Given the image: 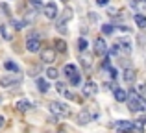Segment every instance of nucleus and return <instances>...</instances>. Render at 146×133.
Wrapping results in <instances>:
<instances>
[{"instance_id": "1", "label": "nucleus", "mask_w": 146, "mask_h": 133, "mask_svg": "<svg viewBox=\"0 0 146 133\" xmlns=\"http://www.w3.org/2000/svg\"><path fill=\"white\" fill-rule=\"evenodd\" d=\"M128 107H129V111H133V113H139V111H146V98L143 96V94H139L137 91H129L128 93Z\"/></svg>"}, {"instance_id": "2", "label": "nucleus", "mask_w": 146, "mask_h": 133, "mask_svg": "<svg viewBox=\"0 0 146 133\" xmlns=\"http://www.w3.org/2000/svg\"><path fill=\"white\" fill-rule=\"evenodd\" d=\"M50 113H52L54 116H67L70 115V107H68L67 104H63V102H50Z\"/></svg>"}, {"instance_id": "3", "label": "nucleus", "mask_w": 146, "mask_h": 133, "mask_svg": "<svg viewBox=\"0 0 146 133\" xmlns=\"http://www.w3.org/2000/svg\"><path fill=\"white\" fill-rule=\"evenodd\" d=\"M26 50L32 52V54H37V52H41V39L37 33H28V37H26Z\"/></svg>"}, {"instance_id": "4", "label": "nucleus", "mask_w": 146, "mask_h": 133, "mask_svg": "<svg viewBox=\"0 0 146 133\" xmlns=\"http://www.w3.org/2000/svg\"><path fill=\"white\" fill-rule=\"evenodd\" d=\"M21 81H22L21 74H4L2 78H0V87H2V89H9V87H13V85H19Z\"/></svg>"}, {"instance_id": "5", "label": "nucleus", "mask_w": 146, "mask_h": 133, "mask_svg": "<svg viewBox=\"0 0 146 133\" xmlns=\"http://www.w3.org/2000/svg\"><path fill=\"white\" fill-rule=\"evenodd\" d=\"M43 13H44V17H46L48 21H56V19L59 17V9H57L56 2L44 4V6H43Z\"/></svg>"}, {"instance_id": "6", "label": "nucleus", "mask_w": 146, "mask_h": 133, "mask_svg": "<svg viewBox=\"0 0 146 133\" xmlns=\"http://www.w3.org/2000/svg\"><path fill=\"white\" fill-rule=\"evenodd\" d=\"M94 118H98V113H96V111L83 109V111L78 115V124H89L91 120H94Z\"/></svg>"}, {"instance_id": "7", "label": "nucleus", "mask_w": 146, "mask_h": 133, "mask_svg": "<svg viewBox=\"0 0 146 133\" xmlns=\"http://www.w3.org/2000/svg\"><path fill=\"white\" fill-rule=\"evenodd\" d=\"M57 58V52L54 48H41V61L43 63H54Z\"/></svg>"}, {"instance_id": "8", "label": "nucleus", "mask_w": 146, "mask_h": 133, "mask_svg": "<svg viewBox=\"0 0 146 133\" xmlns=\"http://www.w3.org/2000/svg\"><path fill=\"white\" fill-rule=\"evenodd\" d=\"M82 93H83V96L91 98V96H94V94L98 93V85H96L94 81H85V83H83V89H82Z\"/></svg>"}, {"instance_id": "9", "label": "nucleus", "mask_w": 146, "mask_h": 133, "mask_svg": "<svg viewBox=\"0 0 146 133\" xmlns=\"http://www.w3.org/2000/svg\"><path fill=\"white\" fill-rule=\"evenodd\" d=\"M15 107H17L21 113H26V111H30V109H33V104L28 100V98H21V100H17Z\"/></svg>"}, {"instance_id": "10", "label": "nucleus", "mask_w": 146, "mask_h": 133, "mask_svg": "<svg viewBox=\"0 0 146 133\" xmlns=\"http://www.w3.org/2000/svg\"><path fill=\"white\" fill-rule=\"evenodd\" d=\"M94 52H96V56H106L107 54V44L102 37H98V39L94 41Z\"/></svg>"}, {"instance_id": "11", "label": "nucleus", "mask_w": 146, "mask_h": 133, "mask_svg": "<svg viewBox=\"0 0 146 133\" xmlns=\"http://www.w3.org/2000/svg\"><path fill=\"white\" fill-rule=\"evenodd\" d=\"M72 13H74V11H72V7H67V9L63 11V15L56 19V21H57V26H67V22L72 19Z\"/></svg>"}, {"instance_id": "12", "label": "nucleus", "mask_w": 146, "mask_h": 133, "mask_svg": "<svg viewBox=\"0 0 146 133\" xmlns=\"http://www.w3.org/2000/svg\"><path fill=\"white\" fill-rule=\"evenodd\" d=\"M113 128L118 133H120V131H126V130H133V122H129V120H117V122L113 124Z\"/></svg>"}, {"instance_id": "13", "label": "nucleus", "mask_w": 146, "mask_h": 133, "mask_svg": "<svg viewBox=\"0 0 146 133\" xmlns=\"http://www.w3.org/2000/svg\"><path fill=\"white\" fill-rule=\"evenodd\" d=\"M2 67L6 68V70L13 72V74H21V65H19V63H15V61H11V59L4 61V63H2Z\"/></svg>"}, {"instance_id": "14", "label": "nucleus", "mask_w": 146, "mask_h": 133, "mask_svg": "<svg viewBox=\"0 0 146 133\" xmlns=\"http://www.w3.org/2000/svg\"><path fill=\"white\" fill-rule=\"evenodd\" d=\"M113 94H115V100H117V102H126V100H128V91H126V89L115 87V89H113Z\"/></svg>"}, {"instance_id": "15", "label": "nucleus", "mask_w": 146, "mask_h": 133, "mask_svg": "<svg viewBox=\"0 0 146 133\" xmlns=\"http://www.w3.org/2000/svg\"><path fill=\"white\" fill-rule=\"evenodd\" d=\"M35 85H37V89H39V93H43V94L50 91V83H48V79H44V78H37Z\"/></svg>"}, {"instance_id": "16", "label": "nucleus", "mask_w": 146, "mask_h": 133, "mask_svg": "<svg viewBox=\"0 0 146 133\" xmlns=\"http://www.w3.org/2000/svg\"><path fill=\"white\" fill-rule=\"evenodd\" d=\"M63 74L67 76V78H70V76L78 74V67H76L74 63H67V65L63 67Z\"/></svg>"}, {"instance_id": "17", "label": "nucleus", "mask_w": 146, "mask_h": 133, "mask_svg": "<svg viewBox=\"0 0 146 133\" xmlns=\"http://www.w3.org/2000/svg\"><path fill=\"white\" fill-rule=\"evenodd\" d=\"M118 43V48L120 50H124V52H131V41L128 39V37H122V39H118L117 41Z\"/></svg>"}, {"instance_id": "18", "label": "nucleus", "mask_w": 146, "mask_h": 133, "mask_svg": "<svg viewBox=\"0 0 146 133\" xmlns=\"http://www.w3.org/2000/svg\"><path fill=\"white\" fill-rule=\"evenodd\" d=\"M129 6L133 9H137V13H143L146 7V0H129Z\"/></svg>"}, {"instance_id": "19", "label": "nucleus", "mask_w": 146, "mask_h": 133, "mask_svg": "<svg viewBox=\"0 0 146 133\" xmlns=\"http://www.w3.org/2000/svg\"><path fill=\"white\" fill-rule=\"evenodd\" d=\"M54 50L59 52V54H65V52H67V43H65L63 39H56L54 41Z\"/></svg>"}, {"instance_id": "20", "label": "nucleus", "mask_w": 146, "mask_h": 133, "mask_svg": "<svg viewBox=\"0 0 146 133\" xmlns=\"http://www.w3.org/2000/svg\"><path fill=\"white\" fill-rule=\"evenodd\" d=\"M122 78H124L126 83H133V81H135V70H133V68H126Z\"/></svg>"}, {"instance_id": "21", "label": "nucleus", "mask_w": 146, "mask_h": 133, "mask_svg": "<svg viewBox=\"0 0 146 133\" xmlns=\"http://www.w3.org/2000/svg\"><path fill=\"white\" fill-rule=\"evenodd\" d=\"M135 24L139 26L141 30L146 28V15L144 13H135Z\"/></svg>"}, {"instance_id": "22", "label": "nucleus", "mask_w": 146, "mask_h": 133, "mask_svg": "<svg viewBox=\"0 0 146 133\" xmlns=\"http://www.w3.org/2000/svg\"><path fill=\"white\" fill-rule=\"evenodd\" d=\"M44 74H46V78H48V79H57V78H59V70H57L56 67H48Z\"/></svg>"}, {"instance_id": "23", "label": "nucleus", "mask_w": 146, "mask_h": 133, "mask_svg": "<svg viewBox=\"0 0 146 133\" xmlns=\"http://www.w3.org/2000/svg\"><path fill=\"white\" fill-rule=\"evenodd\" d=\"M144 122H146V118L135 120V122H133V130H135L137 133H143V131H144Z\"/></svg>"}, {"instance_id": "24", "label": "nucleus", "mask_w": 146, "mask_h": 133, "mask_svg": "<svg viewBox=\"0 0 146 133\" xmlns=\"http://www.w3.org/2000/svg\"><path fill=\"white\" fill-rule=\"evenodd\" d=\"M100 30H102L104 35H109V33H113V32H115V26H113V24H109V22H106V24H102V28H100Z\"/></svg>"}, {"instance_id": "25", "label": "nucleus", "mask_w": 146, "mask_h": 133, "mask_svg": "<svg viewBox=\"0 0 146 133\" xmlns=\"http://www.w3.org/2000/svg\"><path fill=\"white\" fill-rule=\"evenodd\" d=\"M87 48H89L87 39H85V37H80V39H78V50H80V52H85Z\"/></svg>"}, {"instance_id": "26", "label": "nucleus", "mask_w": 146, "mask_h": 133, "mask_svg": "<svg viewBox=\"0 0 146 133\" xmlns=\"http://www.w3.org/2000/svg\"><path fill=\"white\" fill-rule=\"evenodd\" d=\"M11 26H13V28L19 32V30H22L26 26V21H17V19H11Z\"/></svg>"}, {"instance_id": "27", "label": "nucleus", "mask_w": 146, "mask_h": 133, "mask_svg": "<svg viewBox=\"0 0 146 133\" xmlns=\"http://www.w3.org/2000/svg\"><path fill=\"white\" fill-rule=\"evenodd\" d=\"M68 81H70L72 87L80 85V83H82V76H80V72H78V74H74V76H70V78H68Z\"/></svg>"}, {"instance_id": "28", "label": "nucleus", "mask_w": 146, "mask_h": 133, "mask_svg": "<svg viewBox=\"0 0 146 133\" xmlns=\"http://www.w3.org/2000/svg\"><path fill=\"white\" fill-rule=\"evenodd\" d=\"M0 35H2L6 41H11V33L7 32V26H4V24L0 26Z\"/></svg>"}, {"instance_id": "29", "label": "nucleus", "mask_w": 146, "mask_h": 133, "mask_svg": "<svg viewBox=\"0 0 146 133\" xmlns=\"http://www.w3.org/2000/svg\"><path fill=\"white\" fill-rule=\"evenodd\" d=\"M107 70H109V76H111V78H113V79H117V78H118V70H117V68H115V67H109V68H107Z\"/></svg>"}, {"instance_id": "30", "label": "nucleus", "mask_w": 146, "mask_h": 133, "mask_svg": "<svg viewBox=\"0 0 146 133\" xmlns=\"http://www.w3.org/2000/svg\"><path fill=\"white\" fill-rule=\"evenodd\" d=\"M63 96L67 98V100H74V93H72V91H63Z\"/></svg>"}, {"instance_id": "31", "label": "nucleus", "mask_w": 146, "mask_h": 133, "mask_svg": "<svg viewBox=\"0 0 146 133\" xmlns=\"http://www.w3.org/2000/svg\"><path fill=\"white\" fill-rule=\"evenodd\" d=\"M82 65H83V67H87V68L91 67V59L87 58V56H83V58H82Z\"/></svg>"}, {"instance_id": "32", "label": "nucleus", "mask_w": 146, "mask_h": 133, "mask_svg": "<svg viewBox=\"0 0 146 133\" xmlns=\"http://www.w3.org/2000/svg\"><path fill=\"white\" fill-rule=\"evenodd\" d=\"M144 91H146V81L141 83V85L137 87V93H139V94H144Z\"/></svg>"}, {"instance_id": "33", "label": "nucleus", "mask_w": 146, "mask_h": 133, "mask_svg": "<svg viewBox=\"0 0 146 133\" xmlns=\"http://www.w3.org/2000/svg\"><path fill=\"white\" fill-rule=\"evenodd\" d=\"M96 6L106 7V6H109V0H96Z\"/></svg>"}, {"instance_id": "34", "label": "nucleus", "mask_w": 146, "mask_h": 133, "mask_svg": "<svg viewBox=\"0 0 146 133\" xmlns=\"http://www.w3.org/2000/svg\"><path fill=\"white\" fill-rule=\"evenodd\" d=\"M30 4L35 6V7H41V6H43V0H30Z\"/></svg>"}, {"instance_id": "35", "label": "nucleus", "mask_w": 146, "mask_h": 133, "mask_svg": "<svg viewBox=\"0 0 146 133\" xmlns=\"http://www.w3.org/2000/svg\"><path fill=\"white\" fill-rule=\"evenodd\" d=\"M56 87H57V93H61V94H63V91H65V85H63V83H61V81H57V83H56Z\"/></svg>"}, {"instance_id": "36", "label": "nucleus", "mask_w": 146, "mask_h": 133, "mask_svg": "<svg viewBox=\"0 0 146 133\" xmlns=\"http://www.w3.org/2000/svg\"><path fill=\"white\" fill-rule=\"evenodd\" d=\"M4 124H6V118H4V116H2V115H0V128H2V126H4Z\"/></svg>"}, {"instance_id": "37", "label": "nucleus", "mask_w": 146, "mask_h": 133, "mask_svg": "<svg viewBox=\"0 0 146 133\" xmlns=\"http://www.w3.org/2000/svg\"><path fill=\"white\" fill-rule=\"evenodd\" d=\"M120 133H133L131 130H126V131H120Z\"/></svg>"}, {"instance_id": "38", "label": "nucleus", "mask_w": 146, "mask_h": 133, "mask_svg": "<svg viewBox=\"0 0 146 133\" xmlns=\"http://www.w3.org/2000/svg\"><path fill=\"white\" fill-rule=\"evenodd\" d=\"M7 2H9V0H7Z\"/></svg>"}]
</instances>
